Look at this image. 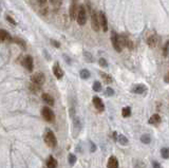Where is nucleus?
Here are the masks:
<instances>
[{
	"label": "nucleus",
	"instance_id": "1",
	"mask_svg": "<svg viewBox=\"0 0 169 168\" xmlns=\"http://www.w3.org/2000/svg\"><path fill=\"white\" fill-rule=\"evenodd\" d=\"M43 140H45V144L51 148H55L57 146V138H56L53 131L50 130V129H45V132L43 134Z\"/></svg>",
	"mask_w": 169,
	"mask_h": 168
},
{
	"label": "nucleus",
	"instance_id": "2",
	"mask_svg": "<svg viewBox=\"0 0 169 168\" xmlns=\"http://www.w3.org/2000/svg\"><path fill=\"white\" fill-rule=\"evenodd\" d=\"M76 20L79 25H85L87 21V10L85 5H79L76 14Z\"/></svg>",
	"mask_w": 169,
	"mask_h": 168
},
{
	"label": "nucleus",
	"instance_id": "3",
	"mask_svg": "<svg viewBox=\"0 0 169 168\" xmlns=\"http://www.w3.org/2000/svg\"><path fill=\"white\" fill-rule=\"evenodd\" d=\"M41 116L43 118V120L49 122V123H52L55 120V114L49 107H43L41 109Z\"/></svg>",
	"mask_w": 169,
	"mask_h": 168
},
{
	"label": "nucleus",
	"instance_id": "4",
	"mask_svg": "<svg viewBox=\"0 0 169 168\" xmlns=\"http://www.w3.org/2000/svg\"><path fill=\"white\" fill-rule=\"evenodd\" d=\"M31 81L38 86H42L45 81V76L42 72H35L31 76Z\"/></svg>",
	"mask_w": 169,
	"mask_h": 168
},
{
	"label": "nucleus",
	"instance_id": "5",
	"mask_svg": "<svg viewBox=\"0 0 169 168\" xmlns=\"http://www.w3.org/2000/svg\"><path fill=\"white\" fill-rule=\"evenodd\" d=\"M21 61V65L24 67L27 70H29L30 72L33 71V68H34V61H33V58L31 55H25L23 56V58L20 60Z\"/></svg>",
	"mask_w": 169,
	"mask_h": 168
},
{
	"label": "nucleus",
	"instance_id": "6",
	"mask_svg": "<svg viewBox=\"0 0 169 168\" xmlns=\"http://www.w3.org/2000/svg\"><path fill=\"white\" fill-rule=\"evenodd\" d=\"M119 40L122 47H126V48L133 50L134 49V43H132V40L126 35H119Z\"/></svg>",
	"mask_w": 169,
	"mask_h": 168
},
{
	"label": "nucleus",
	"instance_id": "7",
	"mask_svg": "<svg viewBox=\"0 0 169 168\" xmlns=\"http://www.w3.org/2000/svg\"><path fill=\"white\" fill-rule=\"evenodd\" d=\"M99 28L103 29V32H108V21H107L106 14L103 11L99 13Z\"/></svg>",
	"mask_w": 169,
	"mask_h": 168
},
{
	"label": "nucleus",
	"instance_id": "8",
	"mask_svg": "<svg viewBox=\"0 0 169 168\" xmlns=\"http://www.w3.org/2000/svg\"><path fill=\"white\" fill-rule=\"evenodd\" d=\"M91 25L94 32H99V15L95 11H91Z\"/></svg>",
	"mask_w": 169,
	"mask_h": 168
},
{
	"label": "nucleus",
	"instance_id": "9",
	"mask_svg": "<svg viewBox=\"0 0 169 168\" xmlns=\"http://www.w3.org/2000/svg\"><path fill=\"white\" fill-rule=\"evenodd\" d=\"M92 103H93L94 107H95V109L99 111V112H103V111L105 110V105H104L103 100H101L99 96H93Z\"/></svg>",
	"mask_w": 169,
	"mask_h": 168
},
{
	"label": "nucleus",
	"instance_id": "10",
	"mask_svg": "<svg viewBox=\"0 0 169 168\" xmlns=\"http://www.w3.org/2000/svg\"><path fill=\"white\" fill-rule=\"evenodd\" d=\"M111 43H112V45H113V48L115 49L116 52H122V50H123V47H122L121 43H119V35H117V34H115V33H114L113 35H112V37H111Z\"/></svg>",
	"mask_w": 169,
	"mask_h": 168
},
{
	"label": "nucleus",
	"instance_id": "11",
	"mask_svg": "<svg viewBox=\"0 0 169 168\" xmlns=\"http://www.w3.org/2000/svg\"><path fill=\"white\" fill-rule=\"evenodd\" d=\"M81 122L79 120V118H75L73 120V136L76 138V136L79 133V131L81 130Z\"/></svg>",
	"mask_w": 169,
	"mask_h": 168
},
{
	"label": "nucleus",
	"instance_id": "12",
	"mask_svg": "<svg viewBox=\"0 0 169 168\" xmlns=\"http://www.w3.org/2000/svg\"><path fill=\"white\" fill-rule=\"evenodd\" d=\"M53 73H54V75H55V77L57 78V79H61V78H63V69L60 68V66H59V63H56L55 65H54Z\"/></svg>",
	"mask_w": 169,
	"mask_h": 168
},
{
	"label": "nucleus",
	"instance_id": "13",
	"mask_svg": "<svg viewBox=\"0 0 169 168\" xmlns=\"http://www.w3.org/2000/svg\"><path fill=\"white\" fill-rule=\"evenodd\" d=\"M5 41H12V37H11L8 31L0 29V43H5Z\"/></svg>",
	"mask_w": 169,
	"mask_h": 168
},
{
	"label": "nucleus",
	"instance_id": "14",
	"mask_svg": "<svg viewBox=\"0 0 169 168\" xmlns=\"http://www.w3.org/2000/svg\"><path fill=\"white\" fill-rule=\"evenodd\" d=\"M107 168H119V161L115 156H110L108 159V163H107Z\"/></svg>",
	"mask_w": 169,
	"mask_h": 168
},
{
	"label": "nucleus",
	"instance_id": "15",
	"mask_svg": "<svg viewBox=\"0 0 169 168\" xmlns=\"http://www.w3.org/2000/svg\"><path fill=\"white\" fill-rule=\"evenodd\" d=\"M146 90H147L146 87H145L144 85H141V84H140V85H135V86H134L131 91L133 93H135V94H143V93L146 92Z\"/></svg>",
	"mask_w": 169,
	"mask_h": 168
},
{
	"label": "nucleus",
	"instance_id": "16",
	"mask_svg": "<svg viewBox=\"0 0 169 168\" xmlns=\"http://www.w3.org/2000/svg\"><path fill=\"white\" fill-rule=\"evenodd\" d=\"M157 41H159V39H157V37L155 35H151L149 36L148 39H147V45L150 47V48H155L157 45Z\"/></svg>",
	"mask_w": 169,
	"mask_h": 168
},
{
	"label": "nucleus",
	"instance_id": "17",
	"mask_svg": "<svg viewBox=\"0 0 169 168\" xmlns=\"http://www.w3.org/2000/svg\"><path fill=\"white\" fill-rule=\"evenodd\" d=\"M41 98L45 104H48L49 106H53L54 105V98L49 94V93H43L41 95Z\"/></svg>",
	"mask_w": 169,
	"mask_h": 168
},
{
	"label": "nucleus",
	"instance_id": "18",
	"mask_svg": "<svg viewBox=\"0 0 169 168\" xmlns=\"http://www.w3.org/2000/svg\"><path fill=\"white\" fill-rule=\"evenodd\" d=\"M76 14H77V4H76V0H73L72 5L70 9V17L71 19H76Z\"/></svg>",
	"mask_w": 169,
	"mask_h": 168
},
{
	"label": "nucleus",
	"instance_id": "19",
	"mask_svg": "<svg viewBox=\"0 0 169 168\" xmlns=\"http://www.w3.org/2000/svg\"><path fill=\"white\" fill-rule=\"evenodd\" d=\"M161 120H162V118L159 114H153L151 118H149L148 123L150 124V125H159V124L161 123Z\"/></svg>",
	"mask_w": 169,
	"mask_h": 168
},
{
	"label": "nucleus",
	"instance_id": "20",
	"mask_svg": "<svg viewBox=\"0 0 169 168\" xmlns=\"http://www.w3.org/2000/svg\"><path fill=\"white\" fill-rule=\"evenodd\" d=\"M116 141L123 146L128 145V138H127L124 134H117V136H116Z\"/></svg>",
	"mask_w": 169,
	"mask_h": 168
},
{
	"label": "nucleus",
	"instance_id": "21",
	"mask_svg": "<svg viewBox=\"0 0 169 168\" xmlns=\"http://www.w3.org/2000/svg\"><path fill=\"white\" fill-rule=\"evenodd\" d=\"M47 167L48 168H57V161L53 156H49L47 161Z\"/></svg>",
	"mask_w": 169,
	"mask_h": 168
},
{
	"label": "nucleus",
	"instance_id": "22",
	"mask_svg": "<svg viewBox=\"0 0 169 168\" xmlns=\"http://www.w3.org/2000/svg\"><path fill=\"white\" fill-rule=\"evenodd\" d=\"M79 75H81V77L83 78V79H88L91 76V73L90 71L87 70V69H83V70L79 72Z\"/></svg>",
	"mask_w": 169,
	"mask_h": 168
},
{
	"label": "nucleus",
	"instance_id": "23",
	"mask_svg": "<svg viewBox=\"0 0 169 168\" xmlns=\"http://www.w3.org/2000/svg\"><path fill=\"white\" fill-rule=\"evenodd\" d=\"M141 142L143 144H146V145H148V144H150V142H151V138H150V136L149 134H143V136H141Z\"/></svg>",
	"mask_w": 169,
	"mask_h": 168
},
{
	"label": "nucleus",
	"instance_id": "24",
	"mask_svg": "<svg viewBox=\"0 0 169 168\" xmlns=\"http://www.w3.org/2000/svg\"><path fill=\"white\" fill-rule=\"evenodd\" d=\"M12 43H17V45H21V48L22 49H25V47H27L25 43L21 39V38H12Z\"/></svg>",
	"mask_w": 169,
	"mask_h": 168
},
{
	"label": "nucleus",
	"instance_id": "25",
	"mask_svg": "<svg viewBox=\"0 0 169 168\" xmlns=\"http://www.w3.org/2000/svg\"><path fill=\"white\" fill-rule=\"evenodd\" d=\"M83 57L86 59L87 63H94V57L92 56V54L89 52H83Z\"/></svg>",
	"mask_w": 169,
	"mask_h": 168
},
{
	"label": "nucleus",
	"instance_id": "26",
	"mask_svg": "<svg viewBox=\"0 0 169 168\" xmlns=\"http://www.w3.org/2000/svg\"><path fill=\"white\" fill-rule=\"evenodd\" d=\"M40 89H41V86H38V85H36V84L32 83L30 85V90L33 93H38L40 91Z\"/></svg>",
	"mask_w": 169,
	"mask_h": 168
},
{
	"label": "nucleus",
	"instance_id": "27",
	"mask_svg": "<svg viewBox=\"0 0 169 168\" xmlns=\"http://www.w3.org/2000/svg\"><path fill=\"white\" fill-rule=\"evenodd\" d=\"M122 115L124 116V118H128V116L131 115V109H130V107H125V108H123V110H122Z\"/></svg>",
	"mask_w": 169,
	"mask_h": 168
},
{
	"label": "nucleus",
	"instance_id": "28",
	"mask_svg": "<svg viewBox=\"0 0 169 168\" xmlns=\"http://www.w3.org/2000/svg\"><path fill=\"white\" fill-rule=\"evenodd\" d=\"M101 76L103 77L104 81H105L106 84L112 83V77L110 75H108V74H106V73H101Z\"/></svg>",
	"mask_w": 169,
	"mask_h": 168
},
{
	"label": "nucleus",
	"instance_id": "29",
	"mask_svg": "<svg viewBox=\"0 0 169 168\" xmlns=\"http://www.w3.org/2000/svg\"><path fill=\"white\" fill-rule=\"evenodd\" d=\"M68 161H69V164H70L71 166H73L74 164L76 163V161H77V159H76V156H74L73 153H70L68 156Z\"/></svg>",
	"mask_w": 169,
	"mask_h": 168
},
{
	"label": "nucleus",
	"instance_id": "30",
	"mask_svg": "<svg viewBox=\"0 0 169 168\" xmlns=\"http://www.w3.org/2000/svg\"><path fill=\"white\" fill-rule=\"evenodd\" d=\"M161 156L163 159H165V160H167L169 156V150L168 148H166V147H164V148L161 149Z\"/></svg>",
	"mask_w": 169,
	"mask_h": 168
},
{
	"label": "nucleus",
	"instance_id": "31",
	"mask_svg": "<svg viewBox=\"0 0 169 168\" xmlns=\"http://www.w3.org/2000/svg\"><path fill=\"white\" fill-rule=\"evenodd\" d=\"M92 88H93L94 91H96V92H99V91L101 90V84L99 83V81H94L93 83V86H92Z\"/></svg>",
	"mask_w": 169,
	"mask_h": 168
},
{
	"label": "nucleus",
	"instance_id": "32",
	"mask_svg": "<svg viewBox=\"0 0 169 168\" xmlns=\"http://www.w3.org/2000/svg\"><path fill=\"white\" fill-rule=\"evenodd\" d=\"M133 166L134 168H145V164L140 160H134Z\"/></svg>",
	"mask_w": 169,
	"mask_h": 168
},
{
	"label": "nucleus",
	"instance_id": "33",
	"mask_svg": "<svg viewBox=\"0 0 169 168\" xmlns=\"http://www.w3.org/2000/svg\"><path fill=\"white\" fill-rule=\"evenodd\" d=\"M168 49H169V41H166L164 45V49H163V55L164 57H168Z\"/></svg>",
	"mask_w": 169,
	"mask_h": 168
},
{
	"label": "nucleus",
	"instance_id": "34",
	"mask_svg": "<svg viewBox=\"0 0 169 168\" xmlns=\"http://www.w3.org/2000/svg\"><path fill=\"white\" fill-rule=\"evenodd\" d=\"M99 63L101 67H104V68H107V67H108V63H107V60L105 59V58H99Z\"/></svg>",
	"mask_w": 169,
	"mask_h": 168
},
{
	"label": "nucleus",
	"instance_id": "35",
	"mask_svg": "<svg viewBox=\"0 0 169 168\" xmlns=\"http://www.w3.org/2000/svg\"><path fill=\"white\" fill-rule=\"evenodd\" d=\"M5 19L8 20V21H9V22H10V23H12L13 25H17V22H16V21H15V19L11 17L10 15H6V16H5Z\"/></svg>",
	"mask_w": 169,
	"mask_h": 168
},
{
	"label": "nucleus",
	"instance_id": "36",
	"mask_svg": "<svg viewBox=\"0 0 169 168\" xmlns=\"http://www.w3.org/2000/svg\"><path fill=\"white\" fill-rule=\"evenodd\" d=\"M106 95L107 96H113L114 95V90L112 88H107L106 89Z\"/></svg>",
	"mask_w": 169,
	"mask_h": 168
},
{
	"label": "nucleus",
	"instance_id": "37",
	"mask_svg": "<svg viewBox=\"0 0 169 168\" xmlns=\"http://www.w3.org/2000/svg\"><path fill=\"white\" fill-rule=\"evenodd\" d=\"M90 151L91 152H95L96 151V145L93 142H91V141H90Z\"/></svg>",
	"mask_w": 169,
	"mask_h": 168
},
{
	"label": "nucleus",
	"instance_id": "38",
	"mask_svg": "<svg viewBox=\"0 0 169 168\" xmlns=\"http://www.w3.org/2000/svg\"><path fill=\"white\" fill-rule=\"evenodd\" d=\"M152 166H153V168H162L161 164L157 161H152Z\"/></svg>",
	"mask_w": 169,
	"mask_h": 168
},
{
	"label": "nucleus",
	"instance_id": "39",
	"mask_svg": "<svg viewBox=\"0 0 169 168\" xmlns=\"http://www.w3.org/2000/svg\"><path fill=\"white\" fill-rule=\"evenodd\" d=\"M61 1H63V0H50V2L51 3H53V4H55V5H59L61 3Z\"/></svg>",
	"mask_w": 169,
	"mask_h": 168
},
{
	"label": "nucleus",
	"instance_id": "40",
	"mask_svg": "<svg viewBox=\"0 0 169 168\" xmlns=\"http://www.w3.org/2000/svg\"><path fill=\"white\" fill-rule=\"evenodd\" d=\"M51 43H52V45H54V47H55V48H59V47H60V45H59V43H57V41H55V40H51Z\"/></svg>",
	"mask_w": 169,
	"mask_h": 168
},
{
	"label": "nucleus",
	"instance_id": "41",
	"mask_svg": "<svg viewBox=\"0 0 169 168\" xmlns=\"http://www.w3.org/2000/svg\"><path fill=\"white\" fill-rule=\"evenodd\" d=\"M47 1H48V0H38V2H39V4H40L41 6H43V5H45V3H47Z\"/></svg>",
	"mask_w": 169,
	"mask_h": 168
},
{
	"label": "nucleus",
	"instance_id": "42",
	"mask_svg": "<svg viewBox=\"0 0 169 168\" xmlns=\"http://www.w3.org/2000/svg\"><path fill=\"white\" fill-rule=\"evenodd\" d=\"M165 81H166V83H168V76H166V77H165Z\"/></svg>",
	"mask_w": 169,
	"mask_h": 168
}]
</instances>
